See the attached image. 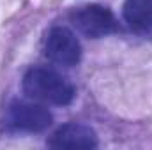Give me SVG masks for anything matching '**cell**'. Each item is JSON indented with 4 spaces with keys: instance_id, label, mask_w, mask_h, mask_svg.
I'll return each instance as SVG.
<instances>
[{
    "instance_id": "cell-1",
    "label": "cell",
    "mask_w": 152,
    "mask_h": 150,
    "mask_svg": "<svg viewBox=\"0 0 152 150\" xmlns=\"http://www.w3.org/2000/svg\"><path fill=\"white\" fill-rule=\"evenodd\" d=\"M21 87L27 97L55 106H67L75 99V87L67 78L48 67H30L23 76Z\"/></svg>"
},
{
    "instance_id": "cell-2",
    "label": "cell",
    "mask_w": 152,
    "mask_h": 150,
    "mask_svg": "<svg viewBox=\"0 0 152 150\" xmlns=\"http://www.w3.org/2000/svg\"><path fill=\"white\" fill-rule=\"evenodd\" d=\"M71 23L76 30L90 39H101L117 30V20L108 7L88 4L71 12Z\"/></svg>"
},
{
    "instance_id": "cell-3",
    "label": "cell",
    "mask_w": 152,
    "mask_h": 150,
    "mask_svg": "<svg viewBox=\"0 0 152 150\" xmlns=\"http://www.w3.org/2000/svg\"><path fill=\"white\" fill-rule=\"evenodd\" d=\"M44 53L53 64L73 67L81 60V44L75 36V32H71L69 28L53 27L48 32Z\"/></svg>"
},
{
    "instance_id": "cell-4",
    "label": "cell",
    "mask_w": 152,
    "mask_h": 150,
    "mask_svg": "<svg viewBox=\"0 0 152 150\" xmlns=\"http://www.w3.org/2000/svg\"><path fill=\"white\" fill-rule=\"evenodd\" d=\"M7 120L18 131L42 133V131H46L51 125L53 117H51V113L48 111L44 106H41L37 103L16 101V103H12L9 106Z\"/></svg>"
},
{
    "instance_id": "cell-5",
    "label": "cell",
    "mask_w": 152,
    "mask_h": 150,
    "mask_svg": "<svg viewBox=\"0 0 152 150\" xmlns=\"http://www.w3.org/2000/svg\"><path fill=\"white\" fill-rule=\"evenodd\" d=\"M51 149H96L97 134L90 125L85 124H64L48 140Z\"/></svg>"
},
{
    "instance_id": "cell-6",
    "label": "cell",
    "mask_w": 152,
    "mask_h": 150,
    "mask_svg": "<svg viewBox=\"0 0 152 150\" xmlns=\"http://www.w3.org/2000/svg\"><path fill=\"white\" fill-rule=\"evenodd\" d=\"M122 16L136 34H152V0H126Z\"/></svg>"
}]
</instances>
